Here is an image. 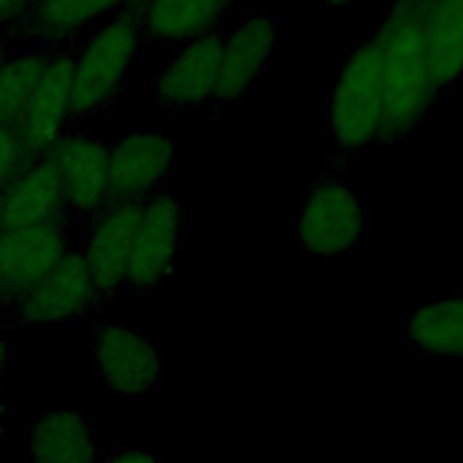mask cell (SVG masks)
<instances>
[{
  "instance_id": "obj_11",
  "label": "cell",
  "mask_w": 463,
  "mask_h": 463,
  "mask_svg": "<svg viewBox=\"0 0 463 463\" xmlns=\"http://www.w3.org/2000/svg\"><path fill=\"white\" fill-rule=\"evenodd\" d=\"M224 42L226 33L215 31L184 45L154 80L156 107L179 112L213 99Z\"/></svg>"
},
{
  "instance_id": "obj_20",
  "label": "cell",
  "mask_w": 463,
  "mask_h": 463,
  "mask_svg": "<svg viewBox=\"0 0 463 463\" xmlns=\"http://www.w3.org/2000/svg\"><path fill=\"white\" fill-rule=\"evenodd\" d=\"M405 340L432 358H463V295L421 306L405 326Z\"/></svg>"
},
{
  "instance_id": "obj_21",
  "label": "cell",
  "mask_w": 463,
  "mask_h": 463,
  "mask_svg": "<svg viewBox=\"0 0 463 463\" xmlns=\"http://www.w3.org/2000/svg\"><path fill=\"white\" fill-rule=\"evenodd\" d=\"M51 54L27 49L11 54L0 43V127L20 125L29 96Z\"/></svg>"
},
{
  "instance_id": "obj_8",
  "label": "cell",
  "mask_w": 463,
  "mask_h": 463,
  "mask_svg": "<svg viewBox=\"0 0 463 463\" xmlns=\"http://www.w3.org/2000/svg\"><path fill=\"white\" fill-rule=\"evenodd\" d=\"M143 203L145 201L105 203L98 212L89 215L81 253L101 302L125 286Z\"/></svg>"
},
{
  "instance_id": "obj_13",
  "label": "cell",
  "mask_w": 463,
  "mask_h": 463,
  "mask_svg": "<svg viewBox=\"0 0 463 463\" xmlns=\"http://www.w3.org/2000/svg\"><path fill=\"white\" fill-rule=\"evenodd\" d=\"M74 60L76 52L69 51L51 54L29 96L20 128L25 148L34 161L51 148L71 119Z\"/></svg>"
},
{
  "instance_id": "obj_5",
  "label": "cell",
  "mask_w": 463,
  "mask_h": 463,
  "mask_svg": "<svg viewBox=\"0 0 463 463\" xmlns=\"http://www.w3.org/2000/svg\"><path fill=\"white\" fill-rule=\"evenodd\" d=\"M99 304L83 253L69 248L61 260L4 315L11 326L58 324L83 317Z\"/></svg>"
},
{
  "instance_id": "obj_18",
  "label": "cell",
  "mask_w": 463,
  "mask_h": 463,
  "mask_svg": "<svg viewBox=\"0 0 463 463\" xmlns=\"http://www.w3.org/2000/svg\"><path fill=\"white\" fill-rule=\"evenodd\" d=\"M25 449L33 463H98L99 456L90 425L69 407L43 411L27 429Z\"/></svg>"
},
{
  "instance_id": "obj_14",
  "label": "cell",
  "mask_w": 463,
  "mask_h": 463,
  "mask_svg": "<svg viewBox=\"0 0 463 463\" xmlns=\"http://www.w3.org/2000/svg\"><path fill=\"white\" fill-rule=\"evenodd\" d=\"M72 217L60 172L49 156L38 157L0 192V232Z\"/></svg>"
},
{
  "instance_id": "obj_7",
  "label": "cell",
  "mask_w": 463,
  "mask_h": 463,
  "mask_svg": "<svg viewBox=\"0 0 463 463\" xmlns=\"http://www.w3.org/2000/svg\"><path fill=\"white\" fill-rule=\"evenodd\" d=\"M183 201L161 190L143 203L134 235L125 286L134 291L154 289L170 275L181 244Z\"/></svg>"
},
{
  "instance_id": "obj_26",
  "label": "cell",
  "mask_w": 463,
  "mask_h": 463,
  "mask_svg": "<svg viewBox=\"0 0 463 463\" xmlns=\"http://www.w3.org/2000/svg\"><path fill=\"white\" fill-rule=\"evenodd\" d=\"M5 420H7V405H5V400H4V396H2V383H0V436H2V432H4Z\"/></svg>"
},
{
  "instance_id": "obj_4",
  "label": "cell",
  "mask_w": 463,
  "mask_h": 463,
  "mask_svg": "<svg viewBox=\"0 0 463 463\" xmlns=\"http://www.w3.org/2000/svg\"><path fill=\"white\" fill-rule=\"evenodd\" d=\"M71 219L0 232V311L16 306L61 260Z\"/></svg>"
},
{
  "instance_id": "obj_16",
  "label": "cell",
  "mask_w": 463,
  "mask_h": 463,
  "mask_svg": "<svg viewBox=\"0 0 463 463\" xmlns=\"http://www.w3.org/2000/svg\"><path fill=\"white\" fill-rule=\"evenodd\" d=\"M139 33L146 40L165 43H192L219 31L221 22L230 14L232 4L203 0L174 2H132Z\"/></svg>"
},
{
  "instance_id": "obj_24",
  "label": "cell",
  "mask_w": 463,
  "mask_h": 463,
  "mask_svg": "<svg viewBox=\"0 0 463 463\" xmlns=\"http://www.w3.org/2000/svg\"><path fill=\"white\" fill-rule=\"evenodd\" d=\"M101 463H159V459L143 450H134V449H119L112 452L109 458H105Z\"/></svg>"
},
{
  "instance_id": "obj_12",
  "label": "cell",
  "mask_w": 463,
  "mask_h": 463,
  "mask_svg": "<svg viewBox=\"0 0 463 463\" xmlns=\"http://www.w3.org/2000/svg\"><path fill=\"white\" fill-rule=\"evenodd\" d=\"M43 156H49L60 172L71 215H92L105 204L110 148L103 141L83 134H61Z\"/></svg>"
},
{
  "instance_id": "obj_22",
  "label": "cell",
  "mask_w": 463,
  "mask_h": 463,
  "mask_svg": "<svg viewBox=\"0 0 463 463\" xmlns=\"http://www.w3.org/2000/svg\"><path fill=\"white\" fill-rule=\"evenodd\" d=\"M33 163L20 125L0 127V192Z\"/></svg>"
},
{
  "instance_id": "obj_17",
  "label": "cell",
  "mask_w": 463,
  "mask_h": 463,
  "mask_svg": "<svg viewBox=\"0 0 463 463\" xmlns=\"http://www.w3.org/2000/svg\"><path fill=\"white\" fill-rule=\"evenodd\" d=\"M421 42L438 99L463 74V0L421 2Z\"/></svg>"
},
{
  "instance_id": "obj_2",
  "label": "cell",
  "mask_w": 463,
  "mask_h": 463,
  "mask_svg": "<svg viewBox=\"0 0 463 463\" xmlns=\"http://www.w3.org/2000/svg\"><path fill=\"white\" fill-rule=\"evenodd\" d=\"M141 40L132 2L114 13L76 52L72 71L71 119H85L105 112L125 83Z\"/></svg>"
},
{
  "instance_id": "obj_19",
  "label": "cell",
  "mask_w": 463,
  "mask_h": 463,
  "mask_svg": "<svg viewBox=\"0 0 463 463\" xmlns=\"http://www.w3.org/2000/svg\"><path fill=\"white\" fill-rule=\"evenodd\" d=\"M123 2H31L24 18L11 29L13 34L34 45L58 47L72 42L87 25L116 13Z\"/></svg>"
},
{
  "instance_id": "obj_10",
  "label": "cell",
  "mask_w": 463,
  "mask_h": 463,
  "mask_svg": "<svg viewBox=\"0 0 463 463\" xmlns=\"http://www.w3.org/2000/svg\"><path fill=\"white\" fill-rule=\"evenodd\" d=\"M96 373L118 394L148 392L161 378V354L137 329L125 324H103L92 336Z\"/></svg>"
},
{
  "instance_id": "obj_23",
  "label": "cell",
  "mask_w": 463,
  "mask_h": 463,
  "mask_svg": "<svg viewBox=\"0 0 463 463\" xmlns=\"http://www.w3.org/2000/svg\"><path fill=\"white\" fill-rule=\"evenodd\" d=\"M31 2H20V0H0V25L13 27L18 24L24 14L27 13Z\"/></svg>"
},
{
  "instance_id": "obj_9",
  "label": "cell",
  "mask_w": 463,
  "mask_h": 463,
  "mask_svg": "<svg viewBox=\"0 0 463 463\" xmlns=\"http://www.w3.org/2000/svg\"><path fill=\"white\" fill-rule=\"evenodd\" d=\"M174 168V143L161 130H139L110 148L105 203L146 201L163 190Z\"/></svg>"
},
{
  "instance_id": "obj_1",
  "label": "cell",
  "mask_w": 463,
  "mask_h": 463,
  "mask_svg": "<svg viewBox=\"0 0 463 463\" xmlns=\"http://www.w3.org/2000/svg\"><path fill=\"white\" fill-rule=\"evenodd\" d=\"M373 36L382 65V119L374 143L409 137L436 96L421 42V2H396L383 9Z\"/></svg>"
},
{
  "instance_id": "obj_25",
  "label": "cell",
  "mask_w": 463,
  "mask_h": 463,
  "mask_svg": "<svg viewBox=\"0 0 463 463\" xmlns=\"http://www.w3.org/2000/svg\"><path fill=\"white\" fill-rule=\"evenodd\" d=\"M9 365V347L7 344L0 338V383H2V376L5 374Z\"/></svg>"
},
{
  "instance_id": "obj_6",
  "label": "cell",
  "mask_w": 463,
  "mask_h": 463,
  "mask_svg": "<svg viewBox=\"0 0 463 463\" xmlns=\"http://www.w3.org/2000/svg\"><path fill=\"white\" fill-rule=\"evenodd\" d=\"M364 224V210L353 190L338 179H322L307 190L297 237L304 253L335 257L356 246Z\"/></svg>"
},
{
  "instance_id": "obj_3",
  "label": "cell",
  "mask_w": 463,
  "mask_h": 463,
  "mask_svg": "<svg viewBox=\"0 0 463 463\" xmlns=\"http://www.w3.org/2000/svg\"><path fill=\"white\" fill-rule=\"evenodd\" d=\"M382 119L380 49L371 34L364 36L336 74L329 98V132L342 154L376 141Z\"/></svg>"
},
{
  "instance_id": "obj_15",
  "label": "cell",
  "mask_w": 463,
  "mask_h": 463,
  "mask_svg": "<svg viewBox=\"0 0 463 463\" xmlns=\"http://www.w3.org/2000/svg\"><path fill=\"white\" fill-rule=\"evenodd\" d=\"M275 49V22L268 14H253L226 33L213 101L228 105L244 92L262 74Z\"/></svg>"
}]
</instances>
